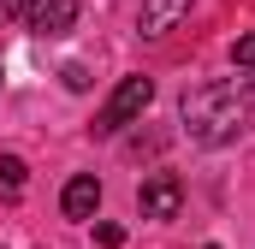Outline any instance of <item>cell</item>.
I'll return each mask as SVG.
<instances>
[{
    "label": "cell",
    "instance_id": "cell-9",
    "mask_svg": "<svg viewBox=\"0 0 255 249\" xmlns=\"http://www.w3.org/2000/svg\"><path fill=\"white\" fill-rule=\"evenodd\" d=\"M238 101H244V124L255 130V77H238Z\"/></svg>",
    "mask_w": 255,
    "mask_h": 249
},
{
    "label": "cell",
    "instance_id": "cell-2",
    "mask_svg": "<svg viewBox=\"0 0 255 249\" xmlns=\"http://www.w3.org/2000/svg\"><path fill=\"white\" fill-rule=\"evenodd\" d=\"M148 101H154V77H125L113 95H107V107L95 113V136H119L125 124H136L142 113H148Z\"/></svg>",
    "mask_w": 255,
    "mask_h": 249
},
{
    "label": "cell",
    "instance_id": "cell-8",
    "mask_svg": "<svg viewBox=\"0 0 255 249\" xmlns=\"http://www.w3.org/2000/svg\"><path fill=\"white\" fill-rule=\"evenodd\" d=\"M232 65L238 71H255V36H238L232 42Z\"/></svg>",
    "mask_w": 255,
    "mask_h": 249
},
{
    "label": "cell",
    "instance_id": "cell-4",
    "mask_svg": "<svg viewBox=\"0 0 255 249\" xmlns=\"http://www.w3.org/2000/svg\"><path fill=\"white\" fill-rule=\"evenodd\" d=\"M77 0H30L24 6V24H30V36H42V42H54L65 30H77Z\"/></svg>",
    "mask_w": 255,
    "mask_h": 249
},
{
    "label": "cell",
    "instance_id": "cell-3",
    "mask_svg": "<svg viewBox=\"0 0 255 249\" xmlns=\"http://www.w3.org/2000/svg\"><path fill=\"white\" fill-rule=\"evenodd\" d=\"M136 208H142V220H178V208H184L178 172H148L142 190H136Z\"/></svg>",
    "mask_w": 255,
    "mask_h": 249
},
{
    "label": "cell",
    "instance_id": "cell-10",
    "mask_svg": "<svg viewBox=\"0 0 255 249\" xmlns=\"http://www.w3.org/2000/svg\"><path fill=\"white\" fill-rule=\"evenodd\" d=\"M24 6H30V0H0V30H6V24H24Z\"/></svg>",
    "mask_w": 255,
    "mask_h": 249
},
{
    "label": "cell",
    "instance_id": "cell-12",
    "mask_svg": "<svg viewBox=\"0 0 255 249\" xmlns=\"http://www.w3.org/2000/svg\"><path fill=\"white\" fill-rule=\"evenodd\" d=\"M95 244H107V249H119V244H125V232H119V226H95Z\"/></svg>",
    "mask_w": 255,
    "mask_h": 249
},
{
    "label": "cell",
    "instance_id": "cell-11",
    "mask_svg": "<svg viewBox=\"0 0 255 249\" xmlns=\"http://www.w3.org/2000/svg\"><path fill=\"white\" fill-rule=\"evenodd\" d=\"M60 77H65V89H89V71H83V65H65Z\"/></svg>",
    "mask_w": 255,
    "mask_h": 249
},
{
    "label": "cell",
    "instance_id": "cell-5",
    "mask_svg": "<svg viewBox=\"0 0 255 249\" xmlns=\"http://www.w3.org/2000/svg\"><path fill=\"white\" fill-rule=\"evenodd\" d=\"M95 208H101V178H95V172H77V178L60 190V214L65 220H95Z\"/></svg>",
    "mask_w": 255,
    "mask_h": 249
},
{
    "label": "cell",
    "instance_id": "cell-1",
    "mask_svg": "<svg viewBox=\"0 0 255 249\" xmlns=\"http://www.w3.org/2000/svg\"><path fill=\"white\" fill-rule=\"evenodd\" d=\"M178 113H184L190 142H202V148H226V142H238V130H250L244 124V101H238V77L190 89Z\"/></svg>",
    "mask_w": 255,
    "mask_h": 249
},
{
    "label": "cell",
    "instance_id": "cell-7",
    "mask_svg": "<svg viewBox=\"0 0 255 249\" xmlns=\"http://www.w3.org/2000/svg\"><path fill=\"white\" fill-rule=\"evenodd\" d=\"M24 184H30V166L18 154H0V190L6 196H24Z\"/></svg>",
    "mask_w": 255,
    "mask_h": 249
},
{
    "label": "cell",
    "instance_id": "cell-13",
    "mask_svg": "<svg viewBox=\"0 0 255 249\" xmlns=\"http://www.w3.org/2000/svg\"><path fill=\"white\" fill-rule=\"evenodd\" d=\"M202 249H220V244H202Z\"/></svg>",
    "mask_w": 255,
    "mask_h": 249
},
{
    "label": "cell",
    "instance_id": "cell-6",
    "mask_svg": "<svg viewBox=\"0 0 255 249\" xmlns=\"http://www.w3.org/2000/svg\"><path fill=\"white\" fill-rule=\"evenodd\" d=\"M190 12V0H142V36H166V30H178V18Z\"/></svg>",
    "mask_w": 255,
    "mask_h": 249
}]
</instances>
